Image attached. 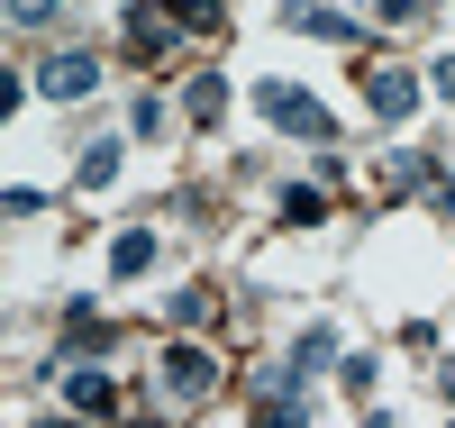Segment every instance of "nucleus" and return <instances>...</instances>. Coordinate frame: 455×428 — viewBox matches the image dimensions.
I'll return each instance as SVG.
<instances>
[{
    "mask_svg": "<svg viewBox=\"0 0 455 428\" xmlns=\"http://www.w3.org/2000/svg\"><path fill=\"white\" fill-rule=\"evenodd\" d=\"M255 109H264L283 137H310V146H328V137H337V119H328V109L300 92V83H255Z\"/></svg>",
    "mask_w": 455,
    "mask_h": 428,
    "instance_id": "nucleus-1",
    "label": "nucleus"
},
{
    "mask_svg": "<svg viewBox=\"0 0 455 428\" xmlns=\"http://www.w3.org/2000/svg\"><path fill=\"white\" fill-rule=\"evenodd\" d=\"M146 264H156V228H128V238L109 246V274H119V283H137Z\"/></svg>",
    "mask_w": 455,
    "mask_h": 428,
    "instance_id": "nucleus-7",
    "label": "nucleus"
},
{
    "mask_svg": "<svg viewBox=\"0 0 455 428\" xmlns=\"http://www.w3.org/2000/svg\"><path fill=\"white\" fill-rule=\"evenodd\" d=\"M283 28H300V36H337V46H347V36H355V19L319 10V0H283Z\"/></svg>",
    "mask_w": 455,
    "mask_h": 428,
    "instance_id": "nucleus-6",
    "label": "nucleus"
},
{
    "mask_svg": "<svg viewBox=\"0 0 455 428\" xmlns=\"http://www.w3.org/2000/svg\"><path fill=\"white\" fill-rule=\"evenodd\" d=\"M100 182H119V146H92L83 155V191H100Z\"/></svg>",
    "mask_w": 455,
    "mask_h": 428,
    "instance_id": "nucleus-14",
    "label": "nucleus"
},
{
    "mask_svg": "<svg viewBox=\"0 0 455 428\" xmlns=\"http://www.w3.org/2000/svg\"><path fill=\"white\" fill-rule=\"evenodd\" d=\"M173 319H182V328H210V319H219V292H210V283L173 292Z\"/></svg>",
    "mask_w": 455,
    "mask_h": 428,
    "instance_id": "nucleus-10",
    "label": "nucleus"
},
{
    "mask_svg": "<svg viewBox=\"0 0 455 428\" xmlns=\"http://www.w3.org/2000/svg\"><path fill=\"white\" fill-rule=\"evenodd\" d=\"M364 10H373V19H419L428 0H364Z\"/></svg>",
    "mask_w": 455,
    "mask_h": 428,
    "instance_id": "nucleus-16",
    "label": "nucleus"
},
{
    "mask_svg": "<svg viewBox=\"0 0 455 428\" xmlns=\"http://www.w3.org/2000/svg\"><path fill=\"white\" fill-rule=\"evenodd\" d=\"M128 46H137L146 64H156V55L173 46V19H164V10H128Z\"/></svg>",
    "mask_w": 455,
    "mask_h": 428,
    "instance_id": "nucleus-8",
    "label": "nucleus"
},
{
    "mask_svg": "<svg viewBox=\"0 0 455 428\" xmlns=\"http://www.w3.org/2000/svg\"><path fill=\"white\" fill-rule=\"evenodd\" d=\"M283 219H291V228H319V219H328V201H319L310 182H291V191H283Z\"/></svg>",
    "mask_w": 455,
    "mask_h": 428,
    "instance_id": "nucleus-12",
    "label": "nucleus"
},
{
    "mask_svg": "<svg viewBox=\"0 0 455 428\" xmlns=\"http://www.w3.org/2000/svg\"><path fill=\"white\" fill-rule=\"evenodd\" d=\"M119 428H164V419H119Z\"/></svg>",
    "mask_w": 455,
    "mask_h": 428,
    "instance_id": "nucleus-18",
    "label": "nucleus"
},
{
    "mask_svg": "<svg viewBox=\"0 0 455 428\" xmlns=\"http://www.w3.org/2000/svg\"><path fill=\"white\" fill-rule=\"evenodd\" d=\"M364 109H373L383 128H401L410 109H419V73H401V64H373V73H364Z\"/></svg>",
    "mask_w": 455,
    "mask_h": 428,
    "instance_id": "nucleus-3",
    "label": "nucleus"
},
{
    "mask_svg": "<svg viewBox=\"0 0 455 428\" xmlns=\"http://www.w3.org/2000/svg\"><path fill=\"white\" fill-rule=\"evenodd\" d=\"M156 383H164V401H173V410H192V401L219 392V356H210V346H164Z\"/></svg>",
    "mask_w": 455,
    "mask_h": 428,
    "instance_id": "nucleus-2",
    "label": "nucleus"
},
{
    "mask_svg": "<svg viewBox=\"0 0 455 428\" xmlns=\"http://www.w3.org/2000/svg\"><path fill=\"white\" fill-rule=\"evenodd\" d=\"M36 92H46V101H83V92H100V55H83V46L46 55V64H36Z\"/></svg>",
    "mask_w": 455,
    "mask_h": 428,
    "instance_id": "nucleus-4",
    "label": "nucleus"
},
{
    "mask_svg": "<svg viewBox=\"0 0 455 428\" xmlns=\"http://www.w3.org/2000/svg\"><path fill=\"white\" fill-rule=\"evenodd\" d=\"M446 392H455V365H446Z\"/></svg>",
    "mask_w": 455,
    "mask_h": 428,
    "instance_id": "nucleus-20",
    "label": "nucleus"
},
{
    "mask_svg": "<svg viewBox=\"0 0 455 428\" xmlns=\"http://www.w3.org/2000/svg\"><path fill=\"white\" fill-rule=\"evenodd\" d=\"M182 109H192L201 128H219V109H228V83H219V73H201V83H192V101H182Z\"/></svg>",
    "mask_w": 455,
    "mask_h": 428,
    "instance_id": "nucleus-11",
    "label": "nucleus"
},
{
    "mask_svg": "<svg viewBox=\"0 0 455 428\" xmlns=\"http://www.w3.org/2000/svg\"><path fill=\"white\" fill-rule=\"evenodd\" d=\"M428 73H437V101H455V55H437Z\"/></svg>",
    "mask_w": 455,
    "mask_h": 428,
    "instance_id": "nucleus-17",
    "label": "nucleus"
},
{
    "mask_svg": "<svg viewBox=\"0 0 455 428\" xmlns=\"http://www.w3.org/2000/svg\"><path fill=\"white\" fill-rule=\"evenodd\" d=\"M64 401H73V419H109V410H119L109 374H92V365H73V374H64Z\"/></svg>",
    "mask_w": 455,
    "mask_h": 428,
    "instance_id": "nucleus-5",
    "label": "nucleus"
},
{
    "mask_svg": "<svg viewBox=\"0 0 455 428\" xmlns=\"http://www.w3.org/2000/svg\"><path fill=\"white\" fill-rule=\"evenodd\" d=\"M164 19L201 36V28H219V19H228V0H164Z\"/></svg>",
    "mask_w": 455,
    "mask_h": 428,
    "instance_id": "nucleus-9",
    "label": "nucleus"
},
{
    "mask_svg": "<svg viewBox=\"0 0 455 428\" xmlns=\"http://www.w3.org/2000/svg\"><path fill=\"white\" fill-rule=\"evenodd\" d=\"M291 365H300V374H310V365H337V328H310V337L291 346Z\"/></svg>",
    "mask_w": 455,
    "mask_h": 428,
    "instance_id": "nucleus-13",
    "label": "nucleus"
},
{
    "mask_svg": "<svg viewBox=\"0 0 455 428\" xmlns=\"http://www.w3.org/2000/svg\"><path fill=\"white\" fill-rule=\"evenodd\" d=\"M36 428H73V419H36Z\"/></svg>",
    "mask_w": 455,
    "mask_h": 428,
    "instance_id": "nucleus-19",
    "label": "nucleus"
},
{
    "mask_svg": "<svg viewBox=\"0 0 455 428\" xmlns=\"http://www.w3.org/2000/svg\"><path fill=\"white\" fill-rule=\"evenodd\" d=\"M55 10H64V0H10V19H19V28H46Z\"/></svg>",
    "mask_w": 455,
    "mask_h": 428,
    "instance_id": "nucleus-15",
    "label": "nucleus"
}]
</instances>
